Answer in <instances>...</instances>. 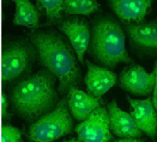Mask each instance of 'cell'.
Listing matches in <instances>:
<instances>
[{"mask_svg": "<svg viewBox=\"0 0 157 142\" xmlns=\"http://www.w3.org/2000/svg\"><path fill=\"white\" fill-rule=\"evenodd\" d=\"M41 64L59 80L58 91L63 95L78 85L81 71L73 46L54 30H40L29 34Z\"/></svg>", "mask_w": 157, "mask_h": 142, "instance_id": "obj_1", "label": "cell"}, {"mask_svg": "<svg viewBox=\"0 0 157 142\" xmlns=\"http://www.w3.org/2000/svg\"><path fill=\"white\" fill-rule=\"evenodd\" d=\"M56 79L44 68L18 81L11 92V102L17 114L33 124L52 112L61 101L55 87Z\"/></svg>", "mask_w": 157, "mask_h": 142, "instance_id": "obj_2", "label": "cell"}, {"mask_svg": "<svg viewBox=\"0 0 157 142\" xmlns=\"http://www.w3.org/2000/svg\"><path fill=\"white\" fill-rule=\"evenodd\" d=\"M91 30V55L100 65L110 69L121 62H133L126 49L124 30L116 18L109 15L97 17Z\"/></svg>", "mask_w": 157, "mask_h": 142, "instance_id": "obj_3", "label": "cell"}, {"mask_svg": "<svg viewBox=\"0 0 157 142\" xmlns=\"http://www.w3.org/2000/svg\"><path fill=\"white\" fill-rule=\"evenodd\" d=\"M74 129V120L71 116L66 97L61 99L57 106L29 129L30 142H52L70 134Z\"/></svg>", "mask_w": 157, "mask_h": 142, "instance_id": "obj_4", "label": "cell"}, {"mask_svg": "<svg viewBox=\"0 0 157 142\" xmlns=\"http://www.w3.org/2000/svg\"><path fill=\"white\" fill-rule=\"evenodd\" d=\"M32 59V50L25 42L17 41L7 45L2 56L3 80L11 82L20 77L28 70Z\"/></svg>", "mask_w": 157, "mask_h": 142, "instance_id": "obj_5", "label": "cell"}, {"mask_svg": "<svg viewBox=\"0 0 157 142\" xmlns=\"http://www.w3.org/2000/svg\"><path fill=\"white\" fill-rule=\"evenodd\" d=\"M78 138L84 142H109L112 139L108 110L99 106L75 128Z\"/></svg>", "mask_w": 157, "mask_h": 142, "instance_id": "obj_6", "label": "cell"}, {"mask_svg": "<svg viewBox=\"0 0 157 142\" xmlns=\"http://www.w3.org/2000/svg\"><path fill=\"white\" fill-rule=\"evenodd\" d=\"M155 77V68H154L151 73H148L142 66L132 64L131 66L124 67L120 76L119 81L120 86L132 94L149 96L154 92Z\"/></svg>", "mask_w": 157, "mask_h": 142, "instance_id": "obj_7", "label": "cell"}, {"mask_svg": "<svg viewBox=\"0 0 157 142\" xmlns=\"http://www.w3.org/2000/svg\"><path fill=\"white\" fill-rule=\"evenodd\" d=\"M57 28L68 38L78 61L84 65V56L92 37V30L87 20L79 17H72L62 20L57 25Z\"/></svg>", "mask_w": 157, "mask_h": 142, "instance_id": "obj_8", "label": "cell"}, {"mask_svg": "<svg viewBox=\"0 0 157 142\" xmlns=\"http://www.w3.org/2000/svg\"><path fill=\"white\" fill-rule=\"evenodd\" d=\"M87 71L85 76V84L87 92L96 98H100L117 82V74L109 68L99 67L89 60L86 61Z\"/></svg>", "mask_w": 157, "mask_h": 142, "instance_id": "obj_9", "label": "cell"}, {"mask_svg": "<svg viewBox=\"0 0 157 142\" xmlns=\"http://www.w3.org/2000/svg\"><path fill=\"white\" fill-rule=\"evenodd\" d=\"M107 110L109 116L110 130L115 136L121 139H139L143 136V132L132 116L121 110L116 101L108 103Z\"/></svg>", "mask_w": 157, "mask_h": 142, "instance_id": "obj_10", "label": "cell"}, {"mask_svg": "<svg viewBox=\"0 0 157 142\" xmlns=\"http://www.w3.org/2000/svg\"><path fill=\"white\" fill-rule=\"evenodd\" d=\"M127 100L132 109L131 115L139 128L151 139H155L157 135V111L154 106L152 98L136 100L127 97Z\"/></svg>", "mask_w": 157, "mask_h": 142, "instance_id": "obj_11", "label": "cell"}, {"mask_svg": "<svg viewBox=\"0 0 157 142\" xmlns=\"http://www.w3.org/2000/svg\"><path fill=\"white\" fill-rule=\"evenodd\" d=\"M132 45L141 50L157 52V20L124 23Z\"/></svg>", "mask_w": 157, "mask_h": 142, "instance_id": "obj_12", "label": "cell"}, {"mask_svg": "<svg viewBox=\"0 0 157 142\" xmlns=\"http://www.w3.org/2000/svg\"><path fill=\"white\" fill-rule=\"evenodd\" d=\"M66 99L71 116L80 123L88 118L96 109L101 106L99 98H96L77 87H74L68 91Z\"/></svg>", "mask_w": 157, "mask_h": 142, "instance_id": "obj_13", "label": "cell"}, {"mask_svg": "<svg viewBox=\"0 0 157 142\" xmlns=\"http://www.w3.org/2000/svg\"><path fill=\"white\" fill-rule=\"evenodd\" d=\"M109 5L124 23H141L144 22L152 2L142 0H111L109 2Z\"/></svg>", "mask_w": 157, "mask_h": 142, "instance_id": "obj_14", "label": "cell"}, {"mask_svg": "<svg viewBox=\"0 0 157 142\" xmlns=\"http://www.w3.org/2000/svg\"><path fill=\"white\" fill-rule=\"evenodd\" d=\"M16 12L14 23L17 25L26 26L30 29H35L40 23V13L36 6L31 2L21 0L15 1Z\"/></svg>", "mask_w": 157, "mask_h": 142, "instance_id": "obj_15", "label": "cell"}, {"mask_svg": "<svg viewBox=\"0 0 157 142\" xmlns=\"http://www.w3.org/2000/svg\"><path fill=\"white\" fill-rule=\"evenodd\" d=\"M36 4L39 8L45 11L48 25L54 23L58 25L62 21L64 14V1H37Z\"/></svg>", "mask_w": 157, "mask_h": 142, "instance_id": "obj_16", "label": "cell"}, {"mask_svg": "<svg viewBox=\"0 0 157 142\" xmlns=\"http://www.w3.org/2000/svg\"><path fill=\"white\" fill-rule=\"evenodd\" d=\"M99 3L96 1H64V15H84L88 16L96 12Z\"/></svg>", "mask_w": 157, "mask_h": 142, "instance_id": "obj_17", "label": "cell"}, {"mask_svg": "<svg viewBox=\"0 0 157 142\" xmlns=\"http://www.w3.org/2000/svg\"><path fill=\"white\" fill-rule=\"evenodd\" d=\"M2 142H23L21 131L11 125H4L2 128Z\"/></svg>", "mask_w": 157, "mask_h": 142, "instance_id": "obj_18", "label": "cell"}, {"mask_svg": "<svg viewBox=\"0 0 157 142\" xmlns=\"http://www.w3.org/2000/svg\"><path fill=\"white\" fill-rule=\"evenodd\" d=\"M7 108H8V100L5 93L2 94V115L3 117L7 116Z\"/></svg>", "mask_w": 157, "mask_h": 142, "instance_id": "obj_19", "label": "cell"}, {"mask_svg": "<svg viewBox=\"0 0 157 142\" xmlns=\"http://www.w3.org/2000/svg\"><path fill=\"white\" fill-rule=\"evenodd\" d=\"M155 70H156V77H155V90H154V92H153V97H152V100H153V103H154V106L155 108V110L157 111V63L155 67Z\"/></svg>", "mask_w": 157, "mask_h": 142, "instance_id": "obj_20", "label": "cell"}, {"mask_svg": "<svg viewBox=\"0 0 157 142\" xmlns=\"http://www.w3.org/2000/svg\"><path fill=\"white\" fill-rule=\"evenodd\" d=\"M113 142H144L139 139H121L119 140H115Z\"/></svg>", "mask_w": 157, "mask_h": 142, "instance_id": "obj_21", "label": "cell"}, {"mask_svg": "<svg viewBox=\"0 0 157 142\" xmlns=\"http://www.w3.org/2000/svg\"><path fill=\"white\" fill-rule=\"evenodd\" d=\"M61 142H84L83 140H81L79 138H72V139H69V140H63Z\"/></svg>", "mask_w": 157, "mask_h": 142, "instance_id": "obj_22", "label": "cell"}, {"mask_svg": "<svg viewBox=\"0 0 157 142\" xmlns=\"http://www.w3.org/2000/svg\"><path fill=\"white\" fill-rule=\"evenodd\" d=\"M156 136H157V135H156Z\"/></svg>", "mask_w": 157, "mask_h": 142, "instance_id": "obj_23", "label": "cell"}]
</instances>
